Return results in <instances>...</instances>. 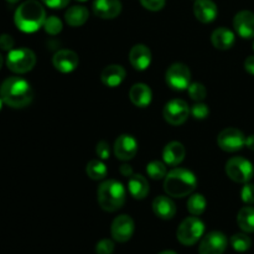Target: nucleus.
Returning a JSON list of instances; mask_svg holds the SVG:
<instances>
[{
	"mask_svg": "<svg viewBox=\"0 0 254 254\" xmlns=\"http://www.w3.org/2000/svg\"><path fill=\"white\" fill-rule=\"evenodd\" d=\"M44 27H45V31H46L47 34L57 35L62 31V27H64V25H62V21L59 19V17L52 15V16L46 17Z\"/></svg>",
	"mask_w": 254,
	"mask_h": 254,
	"instance_id": "obj_32",
	"label": "nucleus"
},
{
	"mask_svg": "<svg viewBox=\"0 0 254 254\" xmlns=\"http://www.w3.org/2000/svg\"><path fill=\"white\" fill-rule=\"evenodd\" d=\"M164 119L171 126H181L185 123L190 114V107L183 99H173L164 108Z\"/></svg>",
	"mask_w": 254,
	"mask_h": 254,
	"instance_id": "obj_9",
	"label": "nucleus"
},
{
	"mask_svg": "<svg viewBox=\"0 0 254 254\" xmlns=\"http://www.w3.org/2000/svg\"><path fill=\"white\" fill-rule=\"evenodd\" d=\"M126 76L127 72L123 66H121V64H109L102 71L101 79L104 86L116 88V87L121 86Z\"/></svg>",
	"mask_w": 254,
	"mask_h": 254,
	"instance_id": "obj_19",
	"label": "nucleus"
},
{
	"mask_svg": "<svg viewBox=\"0 0 254 254\" xmlns=\"http://www.w3.org/2000/svg\"><path fill=\"white\" fill-rule=\"evenodd\" d=\"M193 14L200 22L210 24L218 14L217 5L212 0H196L193 4Z\"/></svg>",
	"mask_w": 254,
	"mask_h": 254,
	"instance_id": "obj_17",
	"label": "nucleus"
},
{
	"mask_svg": "<svg viewBox=\"0 0 254 254\" xmlns=\"http://www.w3.org/2000/svg\"><path fill=\"white\" fill-rule=\"evenodd\" d=\"M0 98L6 106L21 109L29 106L34 99L32 87L21 77H7L0 86Z\"/></svg>",
	"mask_w": 254,
	"mask_h": 254,
	"instance_id": "obj_1",
	"label": "nucleus"
},
{
	"mask_svg": "<svg viewBox=\"0 0 254 254\" xmlns=\"http://www.w3.org/2000/svg\"><path fill=\"white\" fill-rule=\"evenodd\" d=\"M205 232V225L197 216L188 217L180 223L176 232L179 242L184 246H193L200 241Z\"/></svg>",
	"mask_w": 254,
	"mask_h": 254,
	"instance_id": "obj_6",
	"label": "nucleus"
},
{
	"mask_svg": "<svg viewBox=\"0 0 254 254\" xmlns=\"http://www.w3.org/2000/svg\"><path fill=\"white\" fill-rule=\"evenodd\" d=\"M212 45L218 50H230L235 45V32L227 27H218L211 35Z\"/></svg>",
	"mask_w": 254,
	"mask_h": 254,
	"instance_id": "obj_23",
	"label": "nucleus"
},
{
	"mask_svg": "<svg viewBox=\"0 0 254 254\" xmlns=\"http://www.w3.org/2000/svg\"><path fill=\"white\" fill-rule=\"evenodd\" d=\"M253 50H254V41H253Z\"/></svg>",
	"mask_w": 254,
	"mask_h": 254,
	"instance_id": "obj_48",
	"label": "nucleus"
},
{
	"mask_svg": "<svg viewBox=\"0 0 254 254\" xmlns=\"http://www.w3.org/2000/svg\"><path fill=\"white\" fill-rule=\"evenodd\" d=\"M166 164L163 161L154 160L146 165V173L153 180H161L166 176Z\"/></svg>",
	"mask_w": 254,
	"mask_h": 254,
	"instance_id": "obj_30",
	"label": "nucleus"
},
{
	"mask_svg": "<svg viewBox=\"0 0 254 254\" xmlns=\"http://www.w3.org/2000/svg\"><path fill=\"white\" fill-rule=\"evenodd\" d=\"M226 174L235 183L247 184L254 175L253 164L242 156H236L226 164Z\"/></svg>",
	"mask_w": 254,
	"mask_h": 254,
	"instance_id": "obj_7",
	"label": "nucleus"
},
{
	"mask_svg": "<svg viewBox=\"0 0 254 254\" xmlns=\"http://www.w3.org/2000/svg\"><path fill=\"white\" fill-rule=\"evenodd\" d=\"M217 143L222 150L227 153H235L246 145V136L240 129L226 128L218 134Z\"/></svg>",
	"mask_w": 254,
	"mask_h": 254,
	"instance_id": "obj_10",
	"label": "nucleus"
},
{
	"mask_svg": "<svg viewBox=\"0 0 254 254\" xmlns=\"http://www.w3.org/2000/svg\"><path fill=\"white\" fill-rule=\"evenodd\" d=\"M86 173L92 180H103L107 176V168L101 160H91L87 164Z\"/></svg>",
	"mask_w": 254,
	"mask_h": 254,
	"instance_id": "obj_28",
	"label": "nucleus"
},
{
	"mask_svg": "<svg viewBox=\"0 0 254 254\" xmlns=\"http://www.w3.org/2000/svg\"><path fill=\"white\" fill-rule=\"evenodd\" d=\"M231 246L236 252L245 253L252 247V240L247 236V233H236L230 240Z\"/></svg>",
	"mask_w": 254,
	"mask_h": 254,
	"instance_id": "obj_29",
	"label": "nucleus"
},
{
	"mask_svg": "<svg viewBox=\"0 0 254 254\" xmlns=\"http://www.w3.org/2000/svg\"><path fill=\"white\" fill-rule=\"evenodd\" d=\"M128 191L136 200H143L149 193V184L143 175H131L128 179Z\"/></svg>",
	"mask_w": 254,
	"mask_h": 254,
	"instance_id": "obj_24",
	"label": "nucleus"
},
{
	"mask_svg": "<svg viewBox=\"0 0 254 254\" xmlns=\"http://www.w3.org/2000/svg\"><path fill=\"white\" fill-rule=\"evenodd\" d=\"M77 1H87V0H77Z\"/></svg>",
	"mask_w": 254,
	"mask_h": 254,
	"instance_id": "obj_47",
	"label": "nucleus"
},
{
	"mask_svg": "<svg viewBox=\"0 0 254 254\" xmlns=\"http://www.w3.org/2000/svg\"><path fill=\"white\" fill-rule=\"evenodd\" d=\"M46 11L36 0H26L19 5L14 15V21L17 29L26 34L36 32L44 26Z\"/></svg>",
	"mask_w": 254,
	"mask_h": 254,
	"instance_id": "obj_2",
	"label": "nucleus"
},
{
	"mask_svg": "<svg viewBox=\"0 0 254 254\" xmlns=\"http://www.w3.org/2000/svg\"><path fill=\"white\" fill-rule=\"evenodd\" d=\"M36 64V56L34 51L26 47L12 49L6 57V66L14 73H26Z\"/></svg>",
	"mask_w": 254,
	"mask_h": 254,
	"instance_id": "obj_5",
	"label": "nucleus"
},
{
	"mask_svg": "<svg viewBox=\"0 0 254 254\" xmlns=\"http://www.w3.org/2000/svg\"><path fill=\"white\" fill-rule=\"evenodd\" d=\"M165 78L166 83L170 88L175 89V91H184L190 86L191 72L186 64L176 62L169 67Z\"/></svg>",
	"mask_w": 254,
	"mask_h": 254,
	"instance_id": "obj_8",
	"label": "nucleus"
},
{
	"mask_svg": "<svg viewBox=\"0 0 254 254\" xmlns=\"http://www.w3.org/2000/svg\"><path fill=\"white\" fill-rule=\"evenodd\" d=\"M153 211L161 220H171L176 213V206L168 196H158L153 201Z\"/></svg>",
	"mask_w": 254,
	"mask_h": 254,
	"instance_id": "obj_22",
	"label": "nucleus"
},
{
	"mask_svg": "<svg viewBox=\"0 0 254 254\" xmlns=\"http://www.w3.org/2000/svg\"><path fill=\"white\" fill-rule=\"evenodd\" d=\"M134 221L130 216L121 215L114 218L111 226V233L114 241L119 243L128 242L134 233Z\"/></svg>",
	"mask_w": 254,
	"mask_h": 254,
	"instance_id": "obj_12",
	"label": "nucleus"
},
{
	"mask_svg": "<svg viewBox=\"0 0 254 254\" xmlns=\"http://www.w3.org/2000/svg\"><path fill=\"white\" fill-rule=\"evenodd\" d=\"M241 198L247 205L254 203V185L253 184H245L242 191H241Z\"/></svg>",
	"mask_w": 254,
	"mask_h": 254,
	"instance_id": "obj_34",
	"label": "nucleus"
},
{
	"mask_svg": "<svg viewBox=\"0 0 254 254\" xmlns=\"http://www.w3.org/2000/svg\"><path fill=\"white\" fill-rule=\"evenodd\" d=\"M237 223L241 230L246 233L254 232V207L245 206L237 215Z\"/></svg>",
	"mask_w": 254,
	"mask_h": 254,
	"instance_id": "obj_26",
	"label": "nucleus"
},
{
	"mask_svg": "<svg viewBox=\"0 0 254 254\" xmlns=\"http://www.w3.org/2000/svg\"><path fill=\"white\" fill-rule=\"evenodd\" d=\"M14 39L9 34L0 35V49L1 50H4V51H11L12 47H14Z\"/></svg>",
	"mask_w": 254,
	"mask_h": 254,
	"instance_id": "obj_38",
	"label": "nucleus"
},
{
	"mask_svg": "<svg viewBox=\"0 0 254 254\" xmlns=\"http://www.w3.org/2000/svg\"><path fill=\"white\" fill-rule=\"evenodd\" d=\"M88 9L84 6H81V5H74V6L69 7L66 11V14H64L66 22L72 27L82 26L88 20Z\"/></svg>",
	"mask_w": 254,
	"mask_h": 254,
	"instance_id": "obj_25",
	"label": "nucleus"
},
{
	"mask_svg": "<svg viewBox=\"0 0 254 254\" xmlns=\"http://www.w3.org/2000/svg\"><path fill=\"white\" fill-rule=\"evenodd\" d=\"M2 64H4V59H2L1 54H0V68H1V67H2Z\"/></svg>",
	"mask_w": 254,
	"mask_h": 254,
	"instance_id": "obj_44",
	"label": "nucleus"
},
{
	"mask_svg": "<svg viewBox=\"0 0 254 254\" xmlns=\"http://www.w3.org/2000/svg\"><path fill=\"white\" fill-rule=\"evenodd\" d=\"M141 5L150 11H159L165 6V0H140Z\"/></svg>",
	"mask_w": 254,
	"mask_h": 254,
	"instance_id": "obj_37",
	"label": "nucleus"
},
{
	"mask_svg": "<svg viewBox=\"0 0 254 254\" xmlns=\"http://www.w3.org/2000/svg\"><path fill=\"white\" fill-rule=\"evenodd\" d=\"M126 189L117 180H107L101 184L97 191V200L102 210L114 212L126 202Z\"/></svg>",
	"mask_w": 254,
	"mask_h": 254,
	"instance_id": "obj_4",
	"label": "nucleus"
},
{
	"mask_svg": "<svg viewBox=\"0 0 254 254\" xmlns=\"http://www.w3.org/2000/svg\"><path fill=\"white\" fill-rule=\"evenodd\" d=\"M245 68L248 73L253 74L254 76V56H250L246 59L245 61Z\"/></svg>",
	"mask_w": 254,
	"mask_h": 254,
	"instance_id": "obj_40",
	"label": "nucleus"
},
{
	"mask_svg": "<svg viewBox=\"0 0 254 254\" xmlns=\"http://www.w3.org/2000/svg\"><path fill=\"white\" fill-rule=\"evenodd\" d=\"M114 252V242L111 240H101L96 245L97 254H112Z\"/></svg>",
	"mask_w": 254,
	"mask_h": 254,
	"instance_id": "obj_35",
	"label": "nucleus"
},
{
	"mask_svg": "<svg viewBox=\"0 0 254 254\" xmlns=\"http://www.w3.org/2000/svg\"><path fill=\"white\" fill-rule=\"evenodd\" d=\"M246 146H247L250 150L254 151V134H252V135H250V136H247V138H246Z\"/></svg>",
	"mask_w": 254,
	"mask_h": 254,
	"instance_id": "obj_42",
	"label": "nucleus"
},
{
	"mask_svg": "<svg viewBox=\"0 0 254 254\" xmlns=\"http://www.w3.org/2000/svg\"><path fill=\"white\" fill-rule=\"evenodd\" d=\"M93 11L101 19H114L122 11L121 0H94Z\"/></svg>",
	"mask_w": 254,
	"mask_h": 254,
	"instance_id": "obj_18",
	"label": "nucleus"
},
{
	"mask_svg": "<svg viewBox=\"0 0 254 254\" xmlns=\"http://www.w3.org/2000/svg\"><path fill=\"white\" fill-rule=\"evenodd\" d=\"M129 61L134 68L138 71H144L151 64V51L145 45H135L131 47L130 52H129Z\"/></svg>",
	"mask_w": 254,
	"mask_h": 254,
	"instance_id": "obj_16",
	"label": "nucleus"
},
{
	"mask_svg": "<svg viewBox=\"0 0 254 254\" xmlns=\"http://www.w3.org/2000/svg\"><path fill=\"white\" fill-rule=\"evenodd\" d=\"M185 146L181 143H179V141H171V143L166 144L163 151L164 163L170 166H178L179 164L183 163L184 159H185Z\"/></svg>",
	"mask_w": 254,
	"mask_h": 254,
	"instance_id": "obj_21",
	"label": "nucleus"
},
{
	"mask_svg": "<svg viewBox=\"0 0 254 254\" xmlns=\"http://www.w3.org/2000/svg\"><path fill=\"white\" fill-rule=\"evenodd\" d=\"M197 186L195 174L186 169H174L164 179V190L171 197L183 198L191 195Z\"/></svg>",
	"mask_w": 254,
	"mask_h": 254,
	"instance_id": "obj_3",
	"label": "nucleus"
},
{
	"mask_svg": "<svg viewBox=\"0 0 254 254\" xmlns=\"http://www.w3.org/2000/svg\"><path fill=\"white\" fill-rule=\"evenodd\" d=\"M190 113L192 114V117L195 119H198V121H202V119H206L210 114V109H208V106L205 103H201V102H196L192 106V108L190 109Z\"/></svg>",
	"mask_w": 254,
	"mask_h": 254,
	"instance_id": "obj_33",
	"label": "nucleus"
},
{
	"mask_svg": "<svg viewBox=\"0 0 254 254\" xmlns=\"http://www.w3.org/2000/svg\"><path fill=\"white\" fill-rule=\"evenodd\" d=\"M206 206H207L206 198L201 193H193L188 201V210L192 216L202 215L206 210Z\"/></svg>",
	"mask_w": 254,
	"mask_h": 254,
	"instance_id": "obj_27",
	"label": "nucleus"
},
{
	"mask_svg": "<svg viewBox=\"0 0 254 254\" xmlns=\"http://www.w3.org/2000/svg\"><path fill=\"white\" fill-rule=\"evenodd\" d=\"M42 2L51 9H64L68 5L69 0H42Z\"/></svg>",
	"mask_w": 254,
	"mask_h": 254,
	"instance_id": "obj_39",
	"label": "nucleus"
},
{
	"mask_svg": "<svg viewBox=\"0 0 254 254\" xmlns=\"http://www.w3.org/2000/svg\"><path fill=\"white\" fill-rule=\"evenodd\" d=\"M129 98L135 107L146 108L151 103L153 93L150 87L146 86L145 83H135L129 91Z\"/></svg>",
	"mask_w": 254,
	"mask_h": 254,
	"instance_id": "obj_20",
	"label": "nucleus"
},
{
	"mask_svg": "<svg viewBox=\"0 0 254 254\" xmlns=\"http://www.w3.org/2000/svg\"><path fill=\"white\" fill-rule=\"evenodd\" d=\"M2 103H4V102H2V99L0 98V111H1V108H2Z\"/></svg>",
	"mask_w": 254,
	"mask_h": 254,
	"instance_id": "obj_46",
	"label": "nucleus"
},
{
	"mask_svg": "<svg viewBox=\"0 0 254 254\" xmlns=\"http://www.w3.org/2000/svg\"><path fill=\"white\" fill-rule=\"evenodd\" d=\"M52 64L57 71L62 73H69L78 67V55L72 50H60L55 54Z\"/></svg>",
	"mask_w": 254,
	"mask_h": 254,
	"instance_id": "obj_14",
	"label": "nucleus"
},
{
	"mask_svg": "<svg viewBox=\"0 0 254 254\" xmlns=\"http://www.w3.org/2000/svg\"><path fill=\"white\" fill-rule=\"evenodd\" d=\"M138 153V141L129 134H122L114 143V155L122 161L133 159Z\"/></svg>",
	"mask_w": 254,
	"mask_h": 254,
	"instance_id": "obj_13",
	"label": "nucleus"
},
{
	"mask_svg": "<svg viewBox=\"0 0 254 254\" xmlns=\"http://www.w3.org/2000/svg\"><path fill=\"white\" fill-rule=\"evenodd\" d=\"M227 248V237L220 231L207 233L198 247L200 254H223Z\"/></svg>",
	"mask_w": 254,
	"mask_h": 254,
	"instance_id": "obj_11",
	"label": "nucleus"
},
{
	"mask_svg": "<svg viewBox=\"0 0 254 254\" xmlns=\"http://www.w3.org/2000/svg\"><path fill=\"white\" fill-rule=\"evenodd\" d=\"M233 27L242 39L254 37V12L242 10L233 19Z\"/></svg>",
	"mask_w": 254,
	"mask_h": 254,
	"instance_id": "obj_15",
	"label": "nucleus"
},
{
	"mask_svg": "<svg viewBox=\"0 0 254 254\" xmlns=\"http://www.w3.org/2000/svg\"><path fill=\"white\" fill-rule=\"evenodd\" d=\"M159 254H176V253L174 252V251H164V252H161Z\"/></svg>",
	"mask_w": 254,
	"mask_h": 254,
	"instance_id": "obj_43",
	"label": "nucleus"
},
{
	"mask_svg": "<svg viewBox=\"0 0 254 254\" xmlns=\"http://www.w3.org/2000/svg\"><path fill=\"white\" fill-rule=\"evenodd\" d=\"M96 154L101 160H107L111 156V148H109V144L107 141L101 140L97 144L96 148Z\"/></svg>",
	"mask_w": 254,
	"mask_h": 254,
	"instance_id": "obj_36",
	"label": "nucleus"
},
{
	"mask_svg": "<svg viewBox=\"0 0 254 254\" xmlns=\"http://www.w3.org/2000/svg\"><path fill=\"white\" fill-rule=\"evenodd\" d=\"M7 2H10V4H15V2H19L20 0H6Z\"/></svg>",
	"mask_w": 254,
	"mask_h": 254,
	"instance_id": "obj_45",
	"label": "nucleus"
},
{
	"mask_svg": "<svg viewBox=\"0 0 254 254\" xmlns=\"http://www.w3.org/2000/svg\"><path fill=\"white\" fill-rule=\"evenodd\" d=\"M188 91H189V96H190V98L196 102H202L203 99L206 98V96H207L206 87L203 86L202 83H198V82L190 83Z\"/></svg>",
	"mask_w": 254,
	"mask_h": 254,
	"instance_id": "obj_31",
	"label": "nucleus"
},
{
	"mask_svg": "<svg viewBox=\"0 0 254 254\" xmlns=\"http://www.w3.org/2000/svg\"><path fill=\"white\" fill-rule=\"evenodd\" d=\"M121 174L123 176H127V178H130L131 175H134L133 174V169H131L130 165H127V164H123V165L121 166Z\"/></svg>",
	"mask_w": 254,
	"mask_h": 254,
	"instance_id": "obj_41",
	"label": "nucleus"
}]
</instances>
